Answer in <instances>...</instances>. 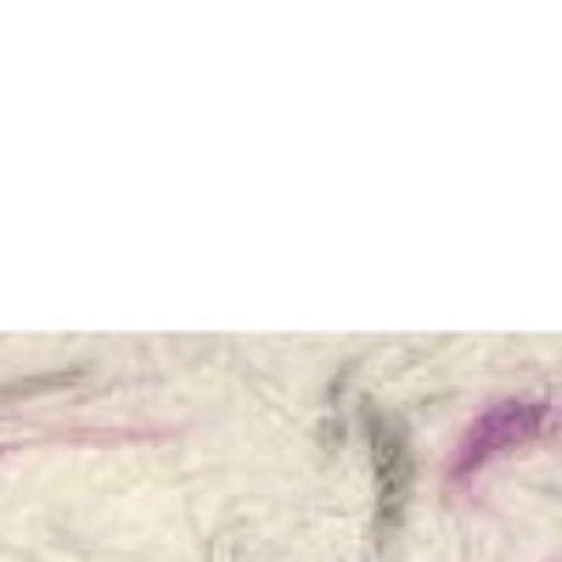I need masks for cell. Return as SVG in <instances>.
<instances>
[{
	"label": "cell",
	"instance_id": "1",
	"mask_svg": "<svg viewBox=\"0 0 562 562\" xmlns=\"http://www.w3.org/2000/svg\"><path fill=\"white\" fill-rule=\"evenodd\" d=\"M366 434H371V461H378V529L389 535L400 524V512L411 501V479H416V461H411V439L400 422H389L383 411L366 416Z\"/></svg>",
	"mask_w": 562,
	"mask_h": 562
}]
</instances>
